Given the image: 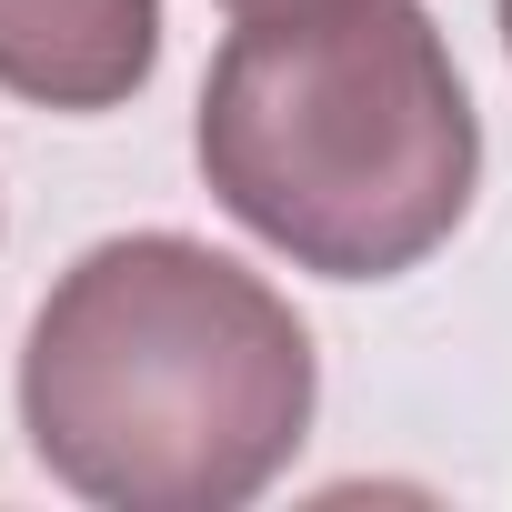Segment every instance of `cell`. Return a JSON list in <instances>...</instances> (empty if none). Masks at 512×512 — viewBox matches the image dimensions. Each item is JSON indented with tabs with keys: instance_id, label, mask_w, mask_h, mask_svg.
<instances>
[{
	"instance_id": "6da1fadb",
	"label": "cell",
	"mask_w": 512,
	"mask_h": 512,
	"mask_svg": "<svg viewBox=\"0 0 512 512\" xmlns=\"http://www.w3.org/2000/svg\"><path fill=\"white\" fill-rule=\"evenodd\" d=\"M21 432L91 502L231 512L312 432V332L181 231L101 241L31 322Z\"/></svg>"
},
{
	"instance_id": "7a4b0ae2",
	"label": "cell",
	"mask_w": 512,
	"mask_h": 512,
	"mask_svg": "<svg viewBox=\"0 0 512 512\" xmlns=\"http://www.w3.org/2000/svg\"><path fill=\"white\" fill-rule=\"evenodd\" d=\"M482 131L412 0H272L201 91V181L332 282H392L472 211Z\"/></svg>"
},
{
	"instance_id": "3957f363",
	"label": "cell",
	"mask_w": 512,
	"mask_h": 512,
	"mask_svg": "<svg viewBox=\"0 0 512 512\" xmlns=\"http://www.w3.org/2000/svg\"><path fill=\"white\" fill-rule=\"evenodd\" d=\"M161 0H0V91L41 111H111L151 81Z\"/></svg>"
},
{
	"instance_id": "277c9868",
	"label": "cell",
	"mask_w": 512,
	"mask_h": 512,
	"mask_svg": "<svg viewBox=\"0 0 512 512\" xmlns=\"http://www.w3.org/2000/svg\"><path fill=\"white\" fill-rule=\"evenodd\" d=\"M231 11H272V0H231Z\"/></svg>"
},
{
	"instance_id": "5b68a950",
	"label": "cell",
	"mask_w": 512,
	"mask_h": 512,
	"mask_svg": "<svg viewBox=\"0 0 512 512\" xmlns=\"http://www.w3.org/2000/svg\"><path fill=\"white\" fill-rule=\"evenodd\" d=\"M502 41H512V0H502Z\"/></svg>"
}]
</instances>
